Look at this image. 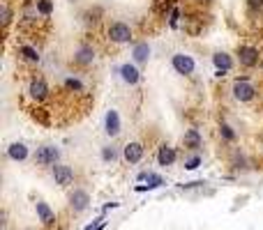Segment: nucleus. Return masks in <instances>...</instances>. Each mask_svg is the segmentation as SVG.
<instances>
[{
  "label": "nucleus",
  "mask_w": 263,
  "mask_h": 230,
  "mask_svg": "<svg viewBox=\"0 0 263 230\" xmlns=\"http://www.w3.org/2000/svg\"><path fill=\"white\" fill-rule=\"evenodd\" d=\"M58 159H60V150L55 148V145H42L35 152V166L53 168L55 163H58Z\"/></svg>",
  "instance_id": "1"
},
{
  "label": "nucleus",
  "mask_w": 263,
  "mask_h": 230,
  "mask_svg": "<svg viewBox=\"0 0 263 230\" xmlns=\"http://www.w3.org/2000/svg\"><path fill=\"white\" fill-rule=\"evenodd\" d=\"M106 37H109V41H114V44H127V41H132V28H129V23L114 21L109 26V30H106Z\"/></svg>",
  "instance_id": "2"
},
{
  "label": "nucleus",
  "mask_w": 263,
  "mask_h": 230,
  "mask_svg": "<svg viewBox=\"0 0 263 230\" xmlns=\"http://www.w3.org/2000/svg\"><path fill=\"white\" fill-rule=\"evenodd\" d=\"M233 97H236L238 101H252L256 97V88L252 86L245 76L236 78V81H233Z\"/></svg>",
  "instance_id": "3"
},
{
  "label": "nucleus",
  "mask_w": 263,
  "mask_h": 230,
  "mask_svg": "<svg viewBox=\"0 0 263 230\" xmlns=\"http://www.w3.org/2000/svg\"><path fill=\"white\" fill-rule=\"evenodd\" d=\"M238 60H240L242 67H256L261 60V53L256 46H250V44H240L238 46Z\"/></svg>",
  "instance_id": "4"
},
{
  "label": "nucleus",
  "mask_w": 263,
  "mask_h": 230,
  "mask_svg": "<svg viewBox=\"0 0 263 230\" xmlns=\"http://www.w3.org/2000/svg\"><path fill=\"white\" fill-rule=\"evenodd\" d=\"M171 65H173V69H176L178 74H182V76H190V74H194V69H196L194 58L187 55V53H176L171 58Z\"/></svg>",
  "instance_id": "5"
},
{
  "label": "nucleus",
  "mask_w": 263,
  "mask_h": 230,
  "mask_svg": "<svg viewBox=\"0 0 263 230\" xmlns=\"http://www.w3.org/2000/svg\"><path fill=\"white\" fill-rule=\"evenodd\" d=\"M51 177H53V182L58 186H69L74 182V171L69 166H65V163H55L51 168Z\"/></svg>",
  "instance_id": "6"
},
{
  "label": "nucleus",
  "mask_w": 263,
  "mask_h": 230,
  "mask_svg": "<svg viewBox=\"0 0 263 230\" xmlns=\"http://www.w3.org/2000/svg\"><path fill=\"white\" fill-rule=\"evenodd\" d=\"M49 86H46L44 78H32L30 83H28V95H30L32 101H37V104H42V101L49 97Z\"/></svg>",
  "instance_id": "7"
},
{
  "label": "nucleus",
  "mask_w": 263,
  "mask_h": 230,
  "mask_svg": "<svg viewBox=\"0 0 263 230\" xmlns=\"http://www.w3.org/2000/svg\"><path fill=\"white\" fill-rule=\"evenodd\" d=\"M88 205H90V194L83 189H74L72 194H69V207L74 210V212H83V210H88Z\"/></svg>",
  "instance_id": "8"
},
{
  "label": "nucleus",
  "mask_w": 263,
  "mask_h": 230,
  "mask_svg": "<svg viewBox=\"0 0 263 230\" xmlns=\"http://www.w3.org/2000/svg\"><path fill=\"white\" fill-rule=\"evenodd\" d=\"M143 154H145V148H143V143H139V140H132V143H127L123 150V157L127 163H139L141 159H143Z\"/></svg>",
  "instance_id": "9"
},
{
  "label": "nucleus",
  "mask_w": 263,
  "mask_h": 230,
  "mask_svg": "<svg viewBox=\"0 0 263 230\" xmlns=\"http://www.w3.org/2000/svg\"><path fill=\"white\" fill-rule=\"evenodd\" d=\"M74 62L79 67H88V65L95 62V49L90 44H81L77 51H74Z\"/></svg>",
  "instance_id": "10"
},
{
  "label": "nucleus",
  "mask_w": 263,
  "mask_h": 230,
  "mask_svg": "<svg viewBox=\"0 0 263 230\" xmlns=\"http://www.w3.org/2000/svg\"><path fill=\"white\" fill-rule=\"evenodd\" d=\"M213 62H215V67H217V76H224L227 72H231V69H233L231 55L224 53V51H217V53L213 55Z\"/></svg>",
  "instance_id": "11"
},
{
  "label": "nucleus",
  "mask_w": 263,
  "mask_h": 230,
  "mask_svg": "<svg viewBox=\"0 0 263 230\" xmlns=\"http://www.w3.org/2000/svg\"><path fill=\"white\" fill-rule=\"evenodd\" d=\"M35 210H37V217H40V221L44 223L46 228H51L55 223V214H53V210L49 207V205L44 203V200H37L35 203Z\"/></svg>",
  "instance_id": "12"
},
{
  "label": "nucleus",
  "mask_w": 263,
  "mask_h": 230,
  "mask_svg": "<svg viewBox=\"0 0 263 230\" xmlns=\"http://www.w3.org/2000/svg\"><path fill=\"white\" fill-rule=\"evenodd\" d=\"M139 180H148V184H139V186H136V191H139V194H143V191H153V189H157V186L164 184V177L162 175H155V173H141Z\"/></svg>",
  "instance_id": "13"
},
{
  "label": "nucleus",
  "mask_w": 263,
  "mask_h": 230,
  "mask_svg": "<svg viewBox=\"0 0 263 230\" xmlns=\"http://www.w3.org/2000/svg\"><path fill=\"white\" fill-rule=\"evenodd\" d=\"M176 150L171 148V145H159V150H157V163L159 166H173V163H176Z\"/></svg>",
  "instance_id": "14"
},
{
  "label": "nucleus",
  "mask_w": 263,
  "mask_h": 230,
  "mask_svg": "<svg viewBox=\"0 0 263 230\" xmlns=\"http://www.w3.org/2000/svg\"><path fill=\"white\" fill-rule=\"evenodd\" d=\"M182 145L187 150H199L203 145V136L199 134V129H187L185 136H182Z\"/></svg>",
  "instance_id": "15"
},
{
  "label": "nucleus",
  "mask_w": 263,
  "mask_h": 230,
  "mask_svg": "<svg viewBox=\"0 0 263 230\" xmlns=\"http://www.w3.org/2000/svg\"><path fill=\"white\" fill-rule=\"evenodd\" d=\"M120 76H123V81L127 83V86H136V83L141 81L139 69H136L134 65H129V62H125L123 67H120Z\"/></svg>",
  "instance_id": "16"
},
{
  "label": "nucleus",
  "mask_w": 263,
  "mask_h": 230,
  "mask_svg": "<svg viewBox=\"0 0 263 230\" xmlns=\"http://www.w3.org/2000/svg\"><path fill=\"white\" fill-rule=\"evenodd\" d=\"M106 134L114 138V136H118L120 134V117H118V111H106Z\"/></svg>",
  "instance_id": "17"
},
{
  "label": "nucleus",
  "mask_w": 263,
  "mask_h": 230,
  "mask_svg": "<svg viewBox=\"0 0 263 230\" xmlns=\"http://www.w3.org/2000/svg\"><path fill=\"white\" fill-rule=\"evenodd\" d=\"M7 157L12 161H26L28 159V145L26 143H12L7 148Z\"/></svg>",
  "instance_id": "18"
},
{
  "label": "nucleus",
  "mask_w": 263,
  "mask_h": 230,
  "mask_svg": "<svg viewBox=\"0 0 263 230\" xmlns=\"http://www.w3.org/2000/svg\"><path fill=\"white\" fill-rule=\"evenodd\" d=\"M132 58H134V62H139V65L148 62V58H150L148 41H139V44H134V49H132Z\"/></svg>",
  "instance_id": "19"
},
{
  "label": "nucleus",
  "mask_w": 263,
  "mask_h": 230,
  "mask_svg": "<svg viewBox=\"0 0 263 230\" xmlns=\"http://www.w3.org/2000/svg\"><path fill=\"white\" fill-rule=\"evenodd\" d=\"M18 58L26 60V62H40V51L30 44H21L18 46Z\"/></svg>",
  "instance_id": "20"
},
{
  "label": "nucleus",
  "mask_w": 263,
  "mask_h": 230,
  "mask_svg": "<svg viewBox=\"0 0 263 230\" xmlns=\"http://www.w3.org/2000/svg\"><path fill=\"white\" fill-rule=\"evenodd\" d=\"M63 86H65V90L74 92V95H83V92H86V86H83V81H81V78H77V76H67Z\"/></svg>",
  "instance_id": "21"
},
{
  "label": "nucleus",
  "mask_w": 263,
  "mask_h": 230,
  "mask_svg": "<svg viewBox=\"0 0 263 230\" xmlns=\"http://www.w3.org/2000/svg\"><path fill=\"white\" fill-rule=\"evenodd\" d=\"M35 9L42 16H51L53 14V0H35Z\"/></svg>",
  "instance_id": "22"
},
{
  "label": "nucleus",
  "mask_w": 263,
  "mask_h": 230,
  "mask_svg": "<svg viewBox=\"0 0 263 230\" xmlns=\"http://www.w3.org/2000/svg\"><path fill=\"white\" fill-rule=\"evenodd\" d=\"M219 136H222L224 140H229V143H233V140H236V131H233L227 122H222V124H219Z\"/></svg>",
  "instance_id": "23"
},
{
  "label": "nucleus",
  "mask_w": 263,
  "mask_h": 230,
  "mask_svg": "<svg viewBox=\"0 0 263 230\" xmlns=\"http://www.w3.org/2000/svg\"><path fill=\"white\" fill-rule=\"evenodd\" d=\"M102 159H104L106 163L116 161V159H118V150H116L114 145H106V148H102Z\"/></svg>",
  "instance_id": "24"
},
{
  "label": "nucleus",
  "mask_w": 263,
  "mask_h": 230,
  "mask_svg": "<svg viewBox=\"0 0 263 230\" xmlns=\"http://www.w3.org/2000/svg\"><path fill=\"white\" fill-rule=\"evenodd\" d=\"M32 117H35L37 122H42V124H49V115H46V109H35V111H32Z\"/></svg>",
  "instance_id": "25"
},
{
  "label": "nucleus",
  "mask_w": 263,
  "mask_h": 230,
  "mask_svg": "<svg viewBox=\"0 0 263 230\" xmlns=\"http://www.w3.org/2000/svg\"><path fill=\"white\" fill-rule=\"evenodd\" d=\"M199 166H201V157H199V154H194L192 159H187V161H185V168H187V171H196Z\"/></svg>",
  "instance_id": "26"
},
{
  "label": "nucleus",
  "mask_w": 263,
  "mask_h": 230,
  "mask_svg": "<svg viewBox=\"0 0 263 230\" xmlns=\"http://www.w3.org/2000/svg\"><path fill=\"white\" fill-rule=\"evenodd\" d=\"M178 18H180V9L176 7L171 14H168V26H171V28H178Z\"/></svg>",
  "instance_id": "27"
},
{
  "label": "nucleus",
  "mask_w": 263,
  "mask_h": 230,
  "mask_svg": "<svg viewBox=\"0 0 263 230\" xmlns=\"http://www.w3.org/2000/svg\"><path fill=\"white\" fill-rule=\"evenodd\" d=\"M9 21H12V9H9L7 5H3V26L7 28V26H9Z\"/></svg>",
  "instance_id": "28"
},
{
  "label": "nucleus",
  "mask_w": 263,
  "mask_h": 230,
  "mask_svg": "<svg viewBox=\"0 0 263 230\" xmlns=\"http://www.w3.org/2000/svg\"><path fill=\"white\" fill-rule=\"evenodd\" d=\"M92 230H104V221H102V223H100V226H95V228H92Z\"/></svg>",
  "instance_id": "29"
},
{
  "label": "nucleus",
  "mask_w": 263,
  "mask_h": 230,
  "mask_svg": "<svg viewBox=\"0 0 263 230\" xmlns=\"http://www.w3.org/2000/svg\"><path fill=\"white\" fill-rule=\"evenodd\" d=\"M196 3H210V0H196Z\"/></svg>",
  "instance_id": "30"
}]
</instances>
